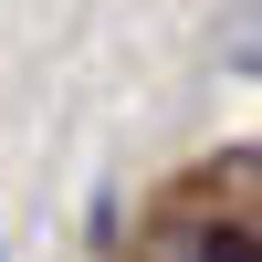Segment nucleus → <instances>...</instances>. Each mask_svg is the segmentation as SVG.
<instances>
[{
  "instance_id": "nucleus-1",
  "label": "nucleus",
  "mask_w": 262,
  "mask_h": 262,
  "mask_svg": "<svg viewBox=\"0 0 262 262\" xmlns=\"http://www.w3.org/2000/svg\"><path fill=\"white\" fill-rule=\"evenodd\" d=\"M147 262H252V221H158Z\"/></svg>"
},
{
  "instance_id": "nucleus-2",
  "label": "nucleus",
  "mask_w": 262,
  "mask_h": 262,
  "mask_svg": "<svg viewBox=\"0 0 262 262\" xmlns=\"http://www.w3.org/2000/svg\"><path fill=\"white\" fill-rule=\"evenodd\" d=\"M116 221H126V200H116V189H95V210H84V231H95V252H116Z\"/></svg>"
}]
</instances>
